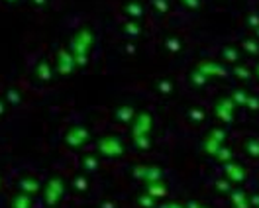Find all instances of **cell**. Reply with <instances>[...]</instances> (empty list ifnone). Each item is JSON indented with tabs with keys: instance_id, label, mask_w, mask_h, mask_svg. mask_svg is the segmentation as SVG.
<instances>
[{
	"instance_id": "obj_1",
	"label": "cell",
	"mask_w": 259,
	"mask_h": 208,
	"mask_svg": "<svg viewBox=\"0 0 259 208\" xmlns=\"http://www.w3.org/2000/svg\"><path fill=\"white\" fill-rule=\"evenodd\" d=\"M122 10L128 14L130 18H142L144 12H146V4L142 0H126Z\"/></svg>"
},
{
	"instance_id": "obj_2",
	"label": "cell",
	"mask_w": 259,
	"mask_h": 208,
	"mask_svg": "<svg viewBox=\"0 0 259 208\" xmlns=\"http://www.w3.org/2000/svg\"><path fill=\"white\" fill-rule=\"evenodd\" d=\"M152 4H154V8H156L157 12H161V14H165V12L169 10V6H167V0H154Z\"/></svg>"
},
{
	"instance_id": "obj_3",
	"label": "cell",
	"mask_w": 259,
	"mask_h": 208,
	"mask_svg": "<svg viewBox=\"0 0 259 208\" xmlns=\"http://www.w3.org/2000/svg\"><path fill=\"white\" fill-rule=\"evenodd\" d=\"M126 30H128V34H130V36H132V38H134V36H138V34H140V28L136 26V24H134V22H130V24H128V28H126Z\"/></svg>"
},
{
	"instance_id": "obj_4",
	"label": "cell",
	"mask_w": 259,
	"mask_h": 208,
	"mask_svg": "<svg viewBox=\"0 0 259 208\" xmlns=\"http://www.w3.org/2000/svg\"><path fill=\"white\" fill-rule=\"evenodd\" d=\"M182 2H184L188 8H196V6L200 4V0H182Z\"/></svg>"
},
{
	"instance_id": "obj_5",
	"label": "cell",
	"mask_w": 259,
	"mask_h": 208,
	"mask_svg": "<svg viewBox=\"0 0 259 208\" xmlns=\"http://www.w3.org/2000/svg\"><path fill=\"white\" fill-rule=\"evenodd\" d=\"M0 2H4V4H16L18 0H0Z\"/></svg>"
},
{
	"instance_id": "obj_6",
	"label": "cell",
	"mask_w": 259,
	"mask_h": 208,
	"mask_svg": "<svg viewBox=\"0 0 259 208\" xmlns=\"http://www.w3.org/2000/svg\"><path fill=\"white\" fill-rule=\"evenodd\" d=\"M32 2H36V4H46L48 0H32Z\"/></svg>"
}]
</instances>
